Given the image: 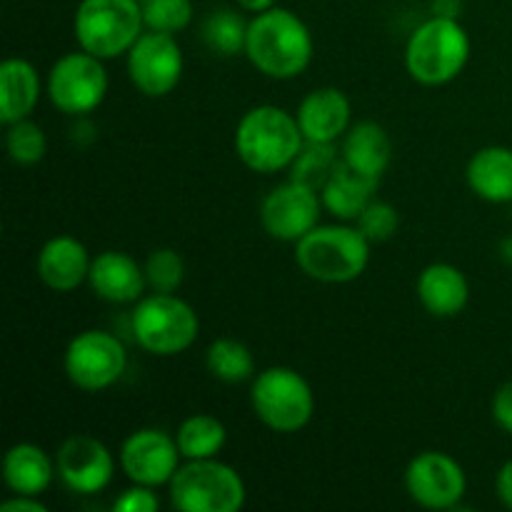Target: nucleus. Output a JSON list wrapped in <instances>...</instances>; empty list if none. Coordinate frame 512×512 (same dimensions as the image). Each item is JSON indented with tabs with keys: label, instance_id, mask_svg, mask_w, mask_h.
Returning <instances> with one entry per match:
<instances>
[{
	"label": "nucleus",
	"instance_id": "1",
	"mask_svg": "<svg viewBox=\"0 0 512 512\" xmlns=\"http://www.w3.org/2000/svg\"><path fill=\"white\" fill-rule=\"evenodd\" d=\"M315 40L308 23L288 8H270L253 15L245 40V58L258 73L273 80H293L308 70Z\"/></svg>",
	"mask_w": 512,
	"mask_h": 512
},
{
	"label": "nucleus",
	"instance_id": "2",
	"mask_svg": "<svg viewBox=\"0 0 512 512\" xmlns=\"http://www.w3.org/2000/svg\"><path fill=\"white\" fill-rule=\"evenodd\" d=\"M303 143L298 118L273 103L245 110L235 128V153L253 173L273 175L288 170Z\"/></svg>",
	"mask_w": 512,
	"mask_h": 512
},
{
	"label": "nucleus",
	"instance_id": "3",
	"mask_svg": "<svg viewBox=\"0 0 512 512\" xmlns=\"http://www.w3.org/2000/svg\"><path fill=\"white\" fill-rule=\"evenodd\" d=\"M370 240L358 225L333 223L315 225L305 238L295 243V263L308 275L325 285H345L358 280L368 270Z\"/></svg>",
	"mask_w": 512,
	"mask_h": 512
},
{
	"label": "nucleus",
	"instance_id": "4",
	"mask_svg": "<svg viewBox=\"0 0 512 512\" xmlns=\"http://www.w3.org/2000/svg\"><path fill=\"white\" fill-rule=\"evenodd\" d=\"M473 43L460 18L430 15L405 43V68L410 78L428 88L448 85L468 65Z\"/></svg>",
	"mask_w": 512,
	"mask_h": 512
},
{
	"label": "nucleus",
	"instance_id": "5",
	"mask_svg": "<svg viewBox=\"0 0 512 512\" xmlns=\"http://www.w3.org/2000/svg\"><path fill=\"white\" fill-rule=\"evenodd\" d=\"M130 330L145 353L173 358L193 348L200 333V318L193 305L175 293H150L133 305Z\"/></svg>",
	"mask_w": 512,
	"mask_h": 512
},
{
	"label": "nucleus",
	"instance_id": "6",
	"mask_svg": "<svg viewBox=\"0 0 512 512\" xmlns=\"http://www.w3.org/2000/svg\"><path fill=\"white\" fill-rule=\"evenodd\" d=\"M73 33L80 50L100 60L128 55L145 33L140 0H80L73 18Z\"/></svg>",
	"mask_w": 512,
	"mask_h": 512
},
{
	"label": "nucleus",
	"instance_id": "7",
	"mask_svg": "<svg viewBox=\"0 0 512 512\" xmlns=\"http://www.w3.org/2000/svg\"><path fill=\"white\" fill-rule=\"evenodd\" d=\"M253 413L273 433H300L313 420L315 393L303 373L288 365H270L253 378Z\"/></svg>",
	"mask_w": 512,
	"mask_h": 512
},
{
	"label": "nucleus",
	"instance_id": "8",
	"mask_svg": "<svg viewBox=\"0 0 512 512\" xmlns=\"http://www.w3.org/2000/svg\"><path fill=\"white\" fill-rule=\"evenodd\" d=\"M168 488L180 512H238L248 498L238 470L218 458L183 460Z\"/></svg>",
	"mask_w": 512,
	"mask_h": 512
},
{
	"label": "nucleus",
	"instance_id": "9",
	"mask_svg": "<svg viewBox=\"0 0 512 512\" xmlns=\"http://www.w3.org/2000/svg\"><path fill=\"white\" fill-rule=\"evenodd\" d=\"M70 383L83 393H103L113 388L128 370V350L118 335L90 328L75 335L63 355Z\"/></svg>",
	"mask_w": 512,
	"mask_h": 512
},
{
	"label": "nucleus",
	"instance_id": "10",
	"mask_svg": "<svg viewBox=\"0 0 512 512\" xmlns=\"http://www.w3.org/2000/svg\"><path fill=\"white\" fill-rule=\"evenodd\" d=\"M108 88L110 78L105 70V60L95 58L85 50L55 60L48 73V83H45L55 110L70 115V118H85L98 110L108 95Z\"/></svg>",
	"mask_w": 512,
	"mask_h": 512
},
{
	"label": "nucleus",
	"instance_id": "11",
	"mask_svg": "<svg viewBox=\"0 0 512 512\" xmlns=\"http://www.w3.org/2000/svg\"><path fill=\"white\" fill-rule=\"evenodd\" d=\"M128 78L145 98H165L183 80L185 55L178 38L158 30H145L125 55Z\"/></svg>",
	"mask_w": 512,
	"mask_h": 512
},
{
	"label": "nucleus",
	"instance_id": "12",
	"mask_svg": "<svg viewBox=\"0 0 512 512\" xmlns=\"http://www.w3.org/2000/svg\"><path fill=\"white\" fill-rule=\"evenodd\" d=\"M405 490L420 508L455 510L468 493V475L453 455L425 450L405 468Z\"/></svg>",
	"mask_w": 512,
	"mask_h": 512
},
{
	"label": "nucleus",
	"instance_id": "13",
	"mask_svg": "<svg viewBox=\"0 0 512 512\" xmlns=\"http://www.w3.org/2000/svg\"><path fill=\"white\" fill-rule=\"evenodd\" d=\"M323 210L318 190L288 178V183L275 185L260 203V225L273 240L298 243L320 225Z\"/></svg>",
	"mask_w": 512,
	"mask_h": 512
},
{
	"label": "nucleus",
	"instance_id": "14",
	"mask_svg": "<svg viewBox=\"0 0 512 512\" xmlns=\"http://www.w3.org/2000/svg\"><path fill=\"white\" fill-rule=\"evenodd\" d=\"M183 465L178 440L158 428L133 430L120 445V468L130 483L163 488Z\"/></svg>",
	"mask_w": 512,
	"mask_h": 512
},
{
	"label": "nucleus",
	"instance_id": "15",
	"mask_svg": "<svg viewBox=\"0 0 512 512\" xmlns=\"http://www.w3.org/2000/svg\"><path fill=\"white\" fill-rule=\"evenodd\" d=\"M58 478L70 493L98 495L113 483L115 458L103 440L88 433H75L60 443L55 453Z\"/></svg>",
	"mask_w": 512,
	"mask_h": 512
},
{
	"label": "nucleus",
	"instance_id": "16",
	"mask_svg": "<svg viewBox=\"0 0 512 512\" xmlns=\"http://www.w3.org/2000/svg\"><path fill=\"white\" fill-rule=\"evenodd\" d=\"M300 130H303L305 140L313 143H338L343 135L348 133L350 118H353V105H350L348 95L333 85H323L315 88L300 100L298 110H295Z\"/></svg>",
	"mask_w": 512,
	"mask_h": 512
},
{
	"label": "nucleus",
	"instance_id": "17",
	"mask_svg": "<svg viewBox=\"0 0 512 512\" xmlns=\"http://www.w3.org/2000/svg\"><path fill=\"white\" fill-rule=\"evenodd\" d=\"M88 285L100 300L113 305L138 303L148 290L145 268L123 250H105L90 263Z\"/></svg>",
	"mask_w": 512,
	"mask_h": 512
},
{
	"label": "nucleus",
	"instance_id": "18",
	"mask_svg": "<svg viewBox=\"0 0 512 512\" xmlns=\"http://www.w3.org/2000/svg\"><path fill=\"white\" fill-rule=\"evenodd\" d=\"M90 263L93 258L78 238L55 235L40 248L35 270L45 288L55 290V293H73L80 285L88 283Z\"/></svg>",
	"mask_w": 512,
	"mask_h": 512
},
{
	"label": "nucleus",
	"instance_id": "19",
	"mask_svg": "<svg viewBox=\"0 0 512 512\" xmlns=\"http://www.w3.org/2000/svg\"><path fill=\"white\" fill-rule=\"evenodd\" d=\"M418 300L433 318H455L470 303V283L453 263H430L418 275Z\"/></svg>",
	"mask_w": 512,
	"mask_h": 512
},
{
	"label": "nucleus",
	"instance_id": "20",
	"mask_svg": "<svg viewBox=\"0 0 512 512\" xmlns=\"http://www.w3.org/2000/svg\"><path fill=\"white\" fill-rule=\"evenodd\" d=\"M340 158L355 173L380 180L393 160V140L375 120H360L340 140Z\"/></svg>",
	"mask_w": 512,
	"mask_h": 512
},
{
	"label": "nucleus",
	"instance_id": "21",
	"mask_svg": "<svg viewBox=\"0 0 512 512\" xmlns=\"http://www.w3.org/2000/svg\"><path fill=\"white\" fill-rule=\"evenodd\" d=\"M58 478L55 458H50L40 445L15 443L3 458V483L13 495H40Z\"/></svg>",
	"mask_w": 512,
	"mask_h": 512
},
{
	"label": "nucleus",
	"instance_id": "22",
	"mask_svg": "<svg viewBox=\"0 0 512 512\" xmlns=\"http://www.w3.org/2000/svg\"><path fill=\"white\" fill-rule=\"evenodd\" d=\"M465 180H468V188L485 203H512V148L485 145L475 150L465 168Z\"/></svg>",
	"mask_w": 512,
	"mask_h": 512
},
{
	"label": "nucleus",
	"instance_id": "23",
	"mask_svg": "<svg viewBox=\"0 0 512 512\" xmlns=\"http://www.w3.org/2000/svg\"><path fill=\"white\" fill-rule=\"evenodd\" d=\"M380 188V180L368 178V175L355 173L353 168L340 160L335 173L330 175L328 183L320 188V200H323L325 213L333 215L343 223H355L365 208L375 200Z\"/></svg>",
	"mask_w": 512,
	"mask_h": 512
},
{
	"label": "nucleus",
	"instance_id": "24",
	"mask_svg": "<svg viewBox=\"0 0 512 512\" xmlns=\"http://www.w3.org/2000/svg\"><path fill=\"white\" fill-rule=\"evenodd\" d=\"M40 100V75L25 58H8L0 65V123L10 125L33 115Z\"/></svg>",
	"mask_w": 512,
	"mask_h": 512
},
{
	"label": "nucleus",
	"instance_id": "25",
	"mask_svg": "<svg viewBox=\"0 0 512 512\" xmlns=\"http://www.w3.org/2000/svg\"><path fill=\"white\" fill-rule=\"evenodd\" d=\"M175 440L183 460H210L218 458L228 443V428L220 418L210 413L188 415L175 430Z\"/></svg>",
	"mask_w": 512,
	"mask_h": 512
},
{
	"label": "nucleus",
	"instance_id": "26",
	"mask_svg": "<svg viewBox=\"0 0 512 512\" xmlns=\"http://www.w3.org/2000/svg\"><path fill=\"white\" fill-rule=\"evenodd\" d=\"M205 368L215 380L228 385L245 383L255 375L253 350L235 338H218L205 350Z\"/></svg>",
	"mask_w": 512,
	"mask_h": 512
},
{
	"label": "nucleus",
	"instance_id": "27",
	"mask_svg": "<svg viewBox=\"0 0 512 512\" xmlns=\"http://www.w3.org/2000/svg\"><path fill=\"white\" fill-rule=\"evenodd\" d=\"M248 25L238 10L233 8H218L203 20V38L205 48L210 53L220 55V58H235V55H245V40H248Z\"/></svg>",
	"mask_w": 512,
	"mask_h": 512
},
{
	"label": "nucleus",
	"instance_id": "28",
	"mask_svg": "<svg viewBox=\"0 0 512 512\" xmlns=\"http://www.w3.org/2000/svg\"><path fill=\"white\" fill-rule=\"evenodd\" d=\"M340 160L343 158H340L338 143H313V140H305L300 153L295 155L293 165L288 168L290 180L308 185V188L320 193V188L328 183V178L335 173Z\"/></svg>",
	"mask_w": 512,
	"mask_h": 512
},
{
	"label": "nucleus",
	"instance_id": "29",
	"mask_svg": "<svg viewBox=\"0 0 512 512\" xmlns=\"http://www.w3.org/2000/svg\"><path fill=\"white\" fill-rule=\"evenodd\" d=\"M5 150H8L10 160L15 165H38L48 153V138H45L43 128L33 123L30 118L18 120V123L5 125Z\"/></svg>",
	"mask_w": 512,
	"mask_h": 512
},
{
	"label": "nucleus",
	"instance_id": "30",
	"mask_svg": "<svg viewBox=\"0 0 512 512\" xmlns=\"http://www.w3.org/2000/svg\"><path fill=\"white\" fill-rule=\"evenodd\" d=\"M150 293H175L185 280V260L173 248H155L143 263Z\"/></svg>",
	"mask_w": 512,
	"mask_h": 512
},
{
	"label": "nucleus",
	"instance_id": "31",
	"mask_svg": "<svg viewBox=\"0 0 512 512\" xmlns=\"http://www.w3.org/2000/svg\"><path fill=\"white\" fill-rule=\"evenodd\" d=\"M193 0H143L145 30L178 35L193 23Z\"/></svg>",
	"mask_w": 512,
	"mask_h": 512
},
{
	"label": "nucleus",
	"instance_id": "32",
	"mask_svg": "<svg viewBox=\"0 0 512 512\" xmlns=\"http://www.w3.org/2000/svg\"><path fill=\"white\" fill-rule=\"evenodd\" d=\"M355 225H358L360 233H363L370 243H388L400 228V213L393 203L375 198L373 203L360 213Z\"/></svg>",
	"mask_w": 512,
	"mask_h": 512
},
{
	"label": "nucleus",
	"instance_id": "33",
	"mask_svg": "<svg viewBox=\"0 0 512 512\" xmlns=\"http://www.w3.org/2000/svg\"><path fill=\"white\" fill-rule=\"evenodd\" d=\"M158 508L160 498L158 493H155V488L138 483H133L128 490H123L113 503L115 512H155Z\"/></svg>",
	"mask_w": 512,
	"mask_h": 512
},
{
	"label": "nucleus",
	"instance_id": "34",
	"mask_svg": "<svg viewBox=\"0 0 512 512\" xmlns=\"http://www.w3.org/2000/svg\"><path fill=\"white\" fill-rule=\"evenodd\" d=\"M495 425L505 433L512 435V380L500 385L493 395V405H490Z\"/></svg>",
	"mask_w": 512,
	"mask_h": 512
},
{
	"label": "nucleus",
	"instance_id": "35",
	"mask_svg": "<svg viewBox=\"0 0 512 512\" xmlns=\"http://www.w3.org/2000/svg\"><path fill=\"white\" fill-rule=\"evenodd\" d=\"M0 510L3 512H45L48 510V505H45L40 498H35V495H13V498L5 500V503L0 505Z\"/></svg>",
	"mask_w": 512,
	"mask_h": 512
},
{
	"label": "nucleus",
	"instance_id": "36",
	"mask_svg": "<svg viewBox=\"0 0 512 512\" xmlns=\"http://www.w3.org/2000/svg\"><path fill=\"white\" fill-rule=\"evenodd\" d=\"M495 493H498L500 503L505 508L512 510V460L498 470V478H495Z\"/></svg>",
	"mask_w": 512,
	"mask_h": 512
},
{
	"label": "nucleus",
	"instance_id": "37",
	"mask_svg": "<svg viewBox=\"0 0 512 512\" xmlns=\"http://www.w3.org/2000/svg\"><path fill=\"white\" fill-rule=\"evenodd\" d=\"M463 3L460 0H433L430 3V13L443 15V18H460Z\"/></svg>",
	"mask_w": 512,
	"mask_h": 512
},
{
	"label": "nucleus",
	"instance_id": "38",
	"mask_svg": "<svg viewBox=\"0 0 512 512\" xmlns=\"http://www.w3.org/2000/svg\"><path fill=\"white\" fill-rule=\"evenodd\" d=\"M235 3H238V8L245 10V13L258 15V13H263V10L275 8V5H278V0H235Z\"/></svg>",
	"mask_w": 512,
	"mask_h": 512
},
{
	"label": "nucleus",
	"instance_id": "39",
	"mask_svg": "<svg viewBox=\"0 0 512 512\" xmlns=\"http://www.w3.org/2000/svg\"><path fill=\"white\" fill-rule=\"evenodd\" d=\"M498 255L505 260V263L512 265V235H505L498 245Z\"/></svg>",
	"mask_w": 512,
	"mask_h": 512
},
{
	"label": "nucleus",
	"instance_id": "40",
	"mask_svg": "<svg viewBox=\"0 0 512 512\" xmlns=\"http://www.w3.org/2000/svg\"><path fill=\"white\" fill-rule=\"evenodd\" d=\"M140 3H143V0H140Z\"/></svg>",
	"mask_w": 512,
	"mask_h": 512
}]
</instances>
